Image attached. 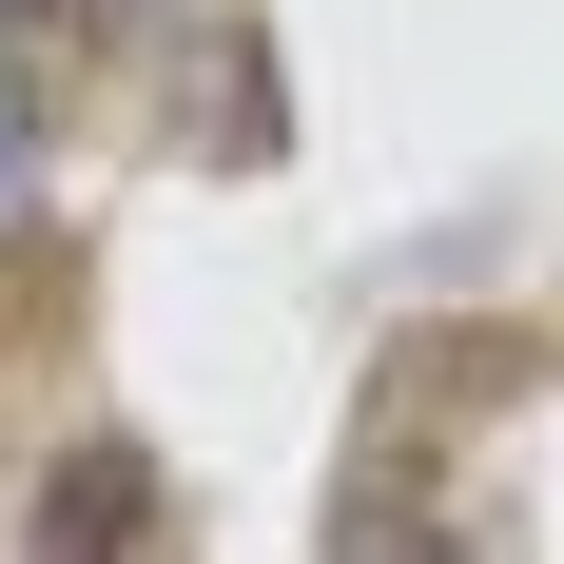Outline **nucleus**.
I'll return each instance as SVG.
<instances>
[{
  "mask_svg": "<svg viewBox=\"0 0 564 564\" xmlns=\"http://www.w3.org/2000/svg\"><path fill=\"white\" fill-rule=\"evenodd\" d=\"M137 507H156V487H137V467H117V448H98V467H78V487H58V507H40V525H58V545H98V525H137Z\"/></svg>",
  "mask_w": 564,
  "mask_h": 564,
  "instance_id": "obj_1",
  "label": "nucleus"
}]
</instances>
